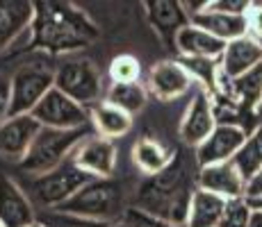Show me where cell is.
<instances>
[{
  "label": "cell",
  "mask_w": 262,
  "mask_h": 227,
  "mask_svg": "<svg viewBox=\"0 0 262 227\" xmlns=\"http://www.w3.org/2000/svg\"><path fill=\"white\" fill-rule=\"evenodd\" d=\"M100 28L84 9L67 0H37L25 50L69 55L98 41Z\"/></svg>",
  "instance_id": "cell-1"
},
{
  "label": "cell",
  "mask_w": 262,
  "mask_h": 227,
  "mask_svg": "<svg viewBox=\"0 0 262 227\" xmlns=\"http://www.w3.org/2000/svg\"><path fill=\"white\" fill-rule=\"evenodd\" d=\"M196 173L189 170L187 157L183 155V150H178V157L167 170L139 182L133 207L160 220H167L171 225L185 227L191 195L199 189L196 186Z\"/></svg>",
  "instance_id": "cell-2"
},
{
  "label": "cell",
  "mask_w": 262,
  "mask_h": 227,
  "mask_svg": "<svg viewBox=\"0 0 262 227\" xmlns=\"http://www.w3.org/2000/svg\"><path fill=\"white\" fill-rule=\"evenodd\" d=\"M55 211L105 225L119 223V220H123L125 211H128L125 186L112 178H94Z\"/></svg>",
  "instance_id": "cell-3"
},
{
  "label": "cell",
  "mask_w": 262,
  "mask_h": 227,
  "mask_svg": "<svg viewBox=\"0 0 262 227\" xmlns=\"http://www.w3.org/2000/svg\"><path fill=\"white\" fill-rule=\"evenodd\" d=\"M94 132L92 125L80 130H48L41 128L37 134V139L32 141L28 155L23 157V161L18 166L25 170V173L34 175H46L50 170L59 168L62 164H67L71 159V155L75 153L80 143L84 139H89Z\"/></svg>",
  "instance_id": "cell-4"
},
{
  "label": "cell",
  "mask_w": 262,
  "mask_h": 227,
  "mask_svg": "<svg viewBox=\"0 0 262 227\" xmlns=\"http://www.w3.org/2000/svg\"><path fill=\"white\" fill-rule=\"evenodd\" d=\"M55 89L87 109L103 103V95L107 93L103 75L92 59H69L59 64L55 68Z\"/></svg>",
  "instance_id": "cell-5"
},
{
  "label": "cell",
  "mask_w": 262,
  "mask_h": 227,
  "mask_svg": "<svg viewBox=\"0 0 262 227\" xmlns=\"http://www.w3.org/2000/svg\"><path fill=\"white\" fill-rule=\"evenodd\" d=\"M55 89V70L41 62L23 64L9 80V116L32 114V109Z\"/></svg>",
  "instance_id": "cell-6"
},
{
  "label": "cell",
  "mask_w": 262,
  "mask_h": 227,
  "mask_svg": "<svg viewBox=\"0 0 262 227\" xmlns=\"http://www.w3.org/2000/svg\"><path fill=\"white\" fill-rule=\"evenodd\" d=\"M94 178L84 170H80L71 159L62 164L59 168L50 170L46 175H39L30 184V200L46 207L48 211H55L62 207L69 198H73L84 184H89Z\"/></svg>",
  "instance_id": "cell-7"
},
{
  "label": "cell",
  "mask_w": 262,
  "mask_h": 227,
  "mask_svg": "<svg viewBox=\"0 0 262 227\" xmlns=\"http://www.w3.org/2000/svg\"><path fill=\"white\" fill-rule=\"evenodd\" d=\"M32 118L41 128L48 130H80L92 125L89 123V109L78 105L57 89L48 91L46 98L32 109Z\"/></svg>",
  "instance_id": "cell-8"
},
{
  "label": "cell",
  "mask_w": 262,
  "mask_h": 227,
  "mask_svg": "<svg viewBox=\"0 0 262 227\" xmlns=\"http://www.w3.org/2000/svg\"><path fill=\"white\" fill-rule=\"evenodd\" d=\"M191 84H194V80H191L189 70L178 59H164V62H158L148 68L144 87L155 100L169 103V100H178L185 93H189Z\"/></svg>",
  "instance_id": "cell-9"
},
{
  "label": "cell",
  "mask_w": 262,
  "mask_h": 227,
  "mask_svg": "<svg viewBox=\"0 0 262 227\" xmlns=\"http://www.w3.org/2000/svg\"><path fill=\"white\" fill-rule=\"evenodd\" d=\"M216 128V114H214V103L212 95L208 91L199 89L191 98V103L187 105L183 120H180L178 134L183 139V143H187L189 148H199Z\"/></svg>",
  "instance_id": "cell-10"
},
{
  "label": "cell",
  "mask_w": 262,
  "mask_h": 227,
  "mask_svg": "<svg viewBox=\"0 0 262 227\" xmlns=\"http://www.w3.org/2000/svg\"><path fill=\"white\" fill-rule=\"evenodd\" d=\"M246 134L237 125H216L214 132L196 148L194 159L199 168L205 166H214V164H226L237 157V153L242 150L246 141Z\"/></svg>",
  "instance_id": "cell-11"
},
{
  "label": "cell",
  "mask_w": 262,
  "mask_h": 227,
  "mask_svg": "<svg viewBox=\"0 0 262 227\" xmlns=\"http://www.w3.org/2000/svg\"><path fill=\"white\" fill-rule=\"evenodd\" d=\"M71 161L92 178H112L117 168V145L105 136L92 134L75 148Z\"/></svg>",
  "instance_id": "cell-12"
},
{
  "label": "cell",
  "mask_w": 262,
  "mask_h": 227,
  "mask_svg": "<svg viewBox=\"0 0 262 227\" xmlns=\"http://www.w3.org/2000/svg\"><path fill=\"white\" fill-rule=\"evenodd\" d=\"M146 18L150 28L155 30L160 39L167 43V48L176 50V37L183 28L191 23L187 9L178 0H146L144 3Z\"/></svg>",
  "instance_id": "cell-13"
},
{
  "label": "cell",
  "mask_w": 262,
  "mask_h": 227,
  "mask_svg": "<svg viewBox=\"0 0 262 227\" xmlns=\"http://www.w3.org/2000/svg\"><path fill=\"white\" fill-rule=\"evenodd\" d=\"M39 130L41 125L32 118V114L7 116L0 123V157L21 164L32 141L37 139Z\"/></svg>",
  "instance_id": "cell-14"
},
{
  "label": "cell",
  "mask_w": 262,
  "mask_h": 227,
  "mask_svg": "<svg viewBox=\"0 0 262 227\" xmlns=\"http://www.w3.org/2000/svg\"><path fill=\"white\" fill-rule=\"evenodd\" d=\"M37 220L30 195L9 175L0 173V227H28Z\"/></svg>",
  "instance_id": "cell-15"
},
{
  "label": "cell",
  "mask_w": 262,
  "mask_h": 227,
  "mask_svg": "<svg viewBox=\"0 0 262 227\" xmlns=\"http://www.w3.org/2000/svg\"><path fill=\"white\" fill-rule=\"evenodd\" d=\"M196 186L203 191H210V193L219 195L224 200H239L246 193V180L242 178V173L233 161L199 168Z\"/></svg>",
  "instance_id": "cell-16"
},
{
  "label": "cell",
  "mask_w": 262,
  "mask_h": 227,
  "mask_svg": "<svg viewBox=\"0 0 262 227\" xmlns=\"http://www.w3.org/2000/svg\"><path fill=\"white\" fill-rule=\"evenodd\" d=\"M34 18L32 0H0V55L9 53L30 30Z\"/></svg>",
  "instance_id": "cell-17"
},
{
  "label": "cell",
  "mask_w": 262,
  "mask_h": 227,
  "mask_svg": "<svg viewBox=\"0 0 262 227\" xmlns=\"http://www.w3.org/2000/svg\"><path fill=\"white\" fill-rule=\"evenodd\" d=\"M176 157H178V148L150 134L137 139V143L133 145V164L142 170L144 178H153V175L167 170L176 161Z\"/></svg>",
  "instance_id": "cell-18"
},
{
  "label": "cell",
  "mask_w": 262,
  "mask_h": 227,
  "mask_svg": "<svg viewBox=\"0 0 262 227\" xmlns=\"http://www.w3.org/2000/svg\"><path fill=\"white\" fill-rule=\"evenodd\" d=\"M262 64V43L251 39L249 34L226 43V50L219 59V68L228 75L230 80L249 73Z\"/></svg>",
  "instance_id": "cell-19"
},
{
  "label": "cell",
  "mask_w": 262,
  "mask_h": 227,
  "mask_svg": "<svg viewBox=\"0 0 262 227\" xmlns=\"http://www.w3.org/2000/svg\"><path fill=\"white\" fill-rule=\"evenodd\" d=\"M176 50L185 59H216L219 62L226 50V43L189 23L176 37Z\"/></svg>",
  "instance_id": "cell-20"
},
{
  "label": "cell",
  "mask_w": 262,
  "mask_h": 227,
  "mask_svg": "<svg viewBox=\"0 0 262 227\" xmlns=\"http://www.w3.org/2000/svg\"><path fill=\"white\" fill-rule=\"evenodd\" d=\"M191 25L210 32L212 37L221 39L224 43L239 39L246 34V18L237 16V14H226V12H216V9L208 7V0H205V7L199 14L191 16Z\"/></svg>",
  "instance_id": "cell-21"
},
{
  "label": "cell",
  "mask_w": 262,
  "mask_h": 227,
  "mask_svg": "<svg viewBox=\"0 0 262 227\" xmlns=\"http://www.w3.org/2000/svg\"><path fill=\"white\" fill-rule=\"evenodd\" d=\"M89 123H92L94 132L98 136H105V139L114 141L119 136H125L133 128V116L121 112L119 107L110 105L107 100L94 105L89 109Z\"/></svg>",
  "instance_id": "cell-22"
},
{
  "label": "cell",
  "mask_w": 262,
  "mask_h": 227,
  "mask_svg": "<svg viewBox=\"0 0 262 227\" xmlns=\"http://www.w3.org/2000/svg\"><path fill=\"white\" fill-rule=\"evenodd\" d=\"M226 203H228V200L219 198V195L210 193V191L196 189L194 195H191L187 225L185 227H219Z\"/></svg>",
  "instance_id": "cell-23"
},
{
  "label": "cell",
  "mask_w": 262,
  "mask_h": 227,
  "mask_svg": "<svg viewBox=\"0 0 262 227\" xmlns=\"http://www.w3.org/2000/svg\"><path fill=\"white\" fill-rule=\"evenodd\" d=\"M105 100L114 107H119L121 112L135 116L139 114L148 103V91L142 82H133V84H110Z\"/></svg>",
  "instance_id": "cell-24"
},
{
  "label": "cell",
  "mask_w": 262,
  "mask_h": 227,
  "mask_svg": "<svg viewBox=\"0 0 262 227\" xmlns=\"http://www.w3.org/2000/svg\"><path fill=\"white\" fill-rule=\"evenodd\" d=\"M233 164L237 166L242 178L249 182L258 170H262V123L246 136L244 145L237 153V157L233 159Z\"/></svg>",
  "instance_id": "cell-25"
},
{
  "label": "cell",
  "mask_w": 262,
  "mask_h": 227,
  "mask_svg": "<svg viewBox=\"0 0 262 227\" xmlns=\"http://www.w3.org/2000/svg\"><path fill=\"white\" fill-rule=\"evenodd\" d=\"M107 78L112 84H133L142 78V64L135 55H117L110 62Z\"/></svg>",
  "instance_id": "cell-26"
},
{
  "label": "cell",
  "mask_w": 262,
  "mask_h": 227,
  "mask_svg": "<svg viewBox=\"0 0 262 227\" xmlns=\"http://www.w3.org/2000/svg\"><path fill=\"white\" fill-rule=\"evenodd\" d=\"M253 209L246 203V198L239 200H228L224 209V216L219 220V227H249Z\"/></svg>",
  "instance_id": "cell-27"
},
{
  "label": "cell",
  "mask_w": 262,
  "mask_h": 227,
  "mask_svg": "<svg viewBox=\"0 0 262 227\" xmlns=\"http://www.w3.org/2000/svg\"><path fill=\"white\" fill-rule=\"evenodd\" d=\"M39 220L46 227H107L105 223L78 218V216H71V214H62V211H46V214L39 216Z\"/></svg>",
  "instance_id": "cell-28"
},
{
  "label": "cell",
  "mask_w": 262,
  "mask_h": 227,
  "mask_svg": "<svg viewBox=\"0 0 262 227\" xmlns=\"http://www.w3.org/2000/svg\"><path fill=\"white\" fill-rule=\"evenodd\" d=\"M123 220H125V223H128L130 227H178V225L167 223V220L155 218V216H150V214H144V211L135 209V207H128V211H125Z\"/></svg>",
  "instance_id": "cell-29"
},
{
  "label": "cell",
  "mask_w": 262,
  "mask_h": 227,
  "mask_svg": "<svg viewBox=\"0 0 262 227\" xmlns=\"http://www.w3.org/2000/svg\"><path fill=\"white\" fill-rule=\"evenodd\" d=\"M244 18H246V34L262 43V3H251Z\"/></svg>",
  "instance_id": "cell-30"
},
{
  "label": "cell",
  "mask_w": 262,
  "mask_h": 227,
  "mask_svg": "<svg viewBox=\"0 0 262 227\" xmlns=\"http://www.w3.org/2000/svg\"><path fill=\"white\" fill-rule=\"evenodd\" d=\"M208 7L216 9V12H226V14H237L244 16L249 12L251 3L249 0H208Z\"/></svg>",
  "instance_id": "cell-31"
},
{
  "label": "cell",
  "mask_w": 262,
  "mask_h": 227,
  "mask_svg": "<svg viewBox=\"0 0 262 227\" xmlns=\"http://www.w3.org/2000/svg\"><path fill=\"white\" fill-rule=\"evenodd\" d=\"M9 116V80L0 75V123Z\"/></svg>",
  "instance_id": "cell-32"
},
{
  "label": "cell",
  "mask_w": 262,
  "mask_h": 227,
  "mask_svg": "<svg viewBox=\"0 0 262 227\" xmlns=\"http://www.w3.org/2000/svg\"><path fill=\"white\" fill-rule=\"evenodd\" d=\"M246 200H258L262 198V170L253 175L249 182H246V193H244Z\"/></svg>",
  "instance_id": "cell-33"
},
{
  "label": "cell",
  "mask_w": 262,
  "mask_h": 227,
  "mask_svg": "<svg viewBox=\"0 0 262 227\" xmlns=\"http://www.w3.org/2000/svg\"><path fill=\"white\" fill-rule=\"evenodd\" d=\"M249 227H262V211H253Z\"/></svg>",
  "instance_id": "cell-34"
},
{
  "label": "cell",
  "mask_w": 262,
  "mask_h": 227,
  "mask_svg": "<svg viewBox=\"0 0 262 227\" xmlns=\"http://www.w3.org/2000/svg\"><path fill=\"white\" fill-rule=\"evenodd\" d=\"M246 203L251 205V209H253V211H262V198H258V200H246Z\"/></svg>",
  "instance_id": "cell-35"
},
{
  "label": "cell",
  "mask_w": 262,
  "mask_h": 227,
  "mask_svg": "<svg viewBox=\"0 0 262 227\" xmlns=\"http://www.w3.org/2000/svg\"><path fill=\"white\" fill-rule=\"evenodd\" d=\"M107 227H130V225L125 223V220H119V223H110Z\"/></svg>",
  "instance_id": "cell-36"
},
{
  "label": "cell",
  "mask_w": 262,
  "mask_h": 227,
  "mask_svg": "<svg viewBox=\"0 0 262 227\" xmlns=\"http://www.w3.org/2000/svg\"><path fill=\"white\" fill-rule=\"evenodd\" d=\"M28 227H46V225H43V223H41V220H39V218H37V220H34V223H32V225H28Z\"/></svg>",
  "instance_id": "cell-37"
}]
</instances>
